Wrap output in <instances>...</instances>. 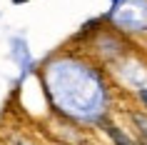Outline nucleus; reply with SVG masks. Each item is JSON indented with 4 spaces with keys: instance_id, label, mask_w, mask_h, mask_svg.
<instances>
[{
    "instance_id": "1",
    "label": "nucleus",
    "mask_w": 147,
    "mask_h": 145,
    "mask_svg": "<svg viewBox=\"0 0 147 145\" xmlns=\"http://www.w3.org/2000/svg\"><path fill=\"white\" fill-rule=\"evenodd\" d=\"M135 120H137V125L142 128V145H147V120H145V118H140V115L135 118Z\"/></svg>"
},
{
    "instance_id": "2",
    "label": "nucleus",
    "mask_w": 147,
    "mask_h": 145,
    "mask_svg": "<svg viewBox=\"0 0 147 145\" xmlns=\"http://www.w3.org/2000/svg\"><path fill=\"white\" fill-rule=\"evenodd\" d=\"M140 98H142V103L147 105V90H142V93H140Z\"/></svg>"
}]
</instances>
